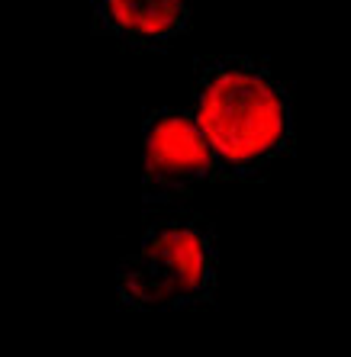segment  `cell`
<instances>
[{
	"label": "cell",
	"instance_id": "3",
	"mask_svg": "<svg viewBox=\"0 0 351 357\" xmlns=\"http://www.w3.org/2000/svg\"><path fill=\"white\" fill-rule=\"evenodd\" d=\"M216 177V161L191 109L161 107L142 123V203L167 206Z\"/></svg>",
	"mask_w": 351,
	"mask_h": 357
},
{
	"label": "cell",
	"instance_id": "1",
	"mask_svg": "<svg viewBox=\"0 0 351 357\" xmlns=\"http://www.w3.org/2000/svg\"><path fill=\"white\" fill-rule=\"evenodd\" d=\"M191 113L223 181H258L297 142L290 87L251 55L197 61Z\"/></svg>",
	"mask_w": 351,
	"mask_h": 357
},
{
	"label": "cell",
	"instance_id": "2",
	"mask_svg": "<svg viewBox=\"0 0 351 357\" xmlns=\"http://www.w3.org/2000/svg\"><path fill=\"white\" fill-rule=\"evenodd\" d=\"M219 238L197 213L149 222L139 248L117 267V299L133 312L209 309L216 299Z\"/></svg>",
	"mask_w": 351,
	"mask_h": 357
},
{
	"label": "cell",
	"instance_id": "4",
	"mask_svg": "<svg viewBox=\"0 0 351 357\" xmlns=\"http://www.w3.org/2000/svg\"><path fill=\"white\" fill-rule=\"evenodd\" d=\"M94 29L129 52H165L191 29V0H91Z\"/></svg>",
	"mask_w": 351,
	"mask_h": 357
}]
</instances>
